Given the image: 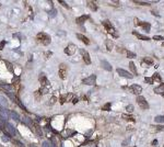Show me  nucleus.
<instances>
[{"label":"nucleus","mask_w":164,"mask_h":147,"mask_svg":"<svg viewBox=\"0 0 164 147\" xmlns=\"http://www.w3.org/2000/svg\"><path fill=\"white\" fill-rule=\"evenodd\" d=\"M36 38H37V41L39 42L41 44L45 45V46L51 44V36L48 35L47 33H45V32L38 33L37 35H36Z\"/></svg>","instance_id":"obj_1"},{"label":"nucleus","mask_w":164,"mask_h":147,"mask_svg":"<svg viewBox=\"0 0 164 147\" xmlns=\"http://www.w3.org/2000/svg\"><path fill=\"white\" fill-rule=\"evenodd\" d=\"M103 25L105 26V29L107 30V32L109 33V34H112L114 37H118V34L116 33V30H115V28L112 25V23H110L108 20H105V21H103Z\"/></svg>","instance_id":"obj_2"},{"label":"nucleus","mask_w":164,"mask_h":147,"mask_svg":"<svg viewBox=\"0 0 164 147\" xmlns=\"http://www.w3.org/2000/svg\"><path fill=\"white\" fill-rule=\"evenodd\" d=\"M137 103H138V106H140L142 110L149 109V104H148V102H147V100L144 99V97H142V96L137 97Z\"/></svg>","instance_id":"obj_3"},{"label":"nucleus","mask_w":164,"mask_h":147,"mask_svg":"<svg viewBox=\"0 0 164 147\" xmlns=\"http://www.w3.org/2000/svg\"><path fill=\"white\" fill-rule=\"evenodd\" d=\"M6 128H7V132L10 136H16V135H19V132L16 131V128L13 126L12 124L10 123H6Z\"/></svg>","instance_id":"obj_4"},{"label":"nucleus","mask_w":164,"mask_h":147,"mask_svg":"<svg viewBox=\"0 0 164 147\" xmlns=\"http://www.w3.org/2000/svg\"><path fill=\"white\" fill-rule=\"evenodd\" d=\"M95 81H96V75H91V76H89L88 78H85V79L82 80V82L84 83V85H88V86H93V85H95Z\"/></svg>","instance_id":"obj_5"},{"label":"nucleus","mask_w":164,"mask_h":147,"mask_svg":"<svg viewBox=\"0 0 164 147\" xmlns=\"http://www.w3.org/2000/svg\"><path fill=\"white\" fill-rule=\"evenodd\" d=\"M0 118H2L4 122L8 121V120L10 118V111L9 110H7V109H4V108H1V106H0Z\"/></svg>","instance_id":"obj_6"},{"label":"nucleus","mask_w":164,"mask_h":147,"mask_svg":"<svg viewBox=\"0 0 164 147\" xmlns=\"http://www.w3.org/2000/svg\"><path fill=\"white\" fill-rule=\"evenodd\" d=\"M117 73H118L119 76L124 77V78H128V79H133V76L129 73V71L125 70V69H121V68H117Z\"/></svg>","instance_id":"obj_7"},{"label":"nucleus","mask_w":164,"mask_h":147,"mask_svg":"<svg viewBox=\"0 0 164 147\" xmlns=\"http://www.w3.org/2000/svg\"><path fill=\"white\" fill-rule=\"evenodd\" d=\"M76 49H77L76 45H74V44H69L66 48H65V49H63V52H65V54L71 56V55H73L74 53H76Z\"/></svg>","instance_id":"obj_8"},{"label":"nucleus","mask_w":164,"mask_h":147,"mask_svg":"<svg viewBox=\"0 0 164 147\" xmlns=\"http://www.w3.org/2000/svg\"><path fill=\"white\" fill-rule=\"evenodd\" d=\"M67 76V67L65 64H60L59 66V77L61 79H66Z\"/></svg>","instance_id":"obj_9"},{"label":"nucleus","mask_w":164,"mask_h":147,"mask_svg":"<svg viewBox=\"0 0 164 147\" xmlns=\"http://www.w3.org/2000/svg\"><path fill=\"white\" fill-rule=\"evenodd\" d=\"M80 53H81L82 57H83V61H85V64L90 65L91 64V58H90V55H89V53L85 49H80Z\"/></svg>","instance_id":"obj_10"},{"label":"nucleus","mask_w":164,"mask_h":147,"mask_svg":"<svg viewBox=\"0 0 164 147\" xmlns=\"http://www.w3.org/2000/svg\"><path fill=\"white\" fill-rule=\"evenodd\" d=\"M22 123L28 127H34V122L32 118H30L28 116H23L22 118Z\"/></svg>","instance_id":"obj_11"},{"label":"nucleus","mask_w":164,"mask_h":147,"mask_svg":"<svg viewBox=\"0 0 164 147\" xmlns=\"http://www.w3.org/2000/svg\"><path fill=\"white\" fill-rule=\"evenodd\" d=\"M39 81H41V83H42V86L43 87L49 86V81H48L47 77H46V75H45L44 73H42L41 75H39Z\"/></svg>","instance_id":"obj_12"},{"label":"nucleus","mask_w":164,"mask_h":147,"mask_svg":"<svg viewBox=\"0 0 164 147\" xmlns=\"http://www.w3.org/2000/svg\"><path fill=\"white\" fill-rule=\"evenodd\" d=\"M129 89L133 91V93H135V94H137V96H139L142 91V88L140 86H138V85H133V86H130Z\"/></svg>","instance_id":"obj_13"},{"label":"nucleus","mask_w":164,"mask_h":147,"mask_svg":"<svg viewBox=\"0 0 164 147\" xmlns=\"http://www.w3.org/2000/svg\"><path fill=\"white\" fill-rule=\"evenodd\" d=\"M77 37L79 38L80 41H82L83 43H85L86 45H89L90 44V41H89V38L86 37V36H84V35H82V34H80V33H77Z\"/></svg>","instance_id":"obj_14"},{"label":"nucleus","mask_w":164,"mask_h":147,"mask_svg":"<svg viewBox=\"0 0 164 147\" xmlns=\"http://www.w3.org/2000/svg\"><path fill=\"white\" fill-rule=\"evenodd\" d=\"M133 35H136L138 38H140V40H143V41H150V37L147 35H142V34H139L137 31H133Z\"/></svg>","instance_id":"obj_15"},{"label":"nucleus","mask_w":164,"mask_h":147,"mask_svg":"<svg viewBox=\"0 0 164 147\" xmlns=\"http://www.w3.org/2000/svg\"><path fill=\"white\" fill-rule=\"evenodd\" d=\"M10 116L12 118V120H14L16 122H19L20 121V115L16 113V111H13V110H11L10 111Z\"/></svg>","instance_id":"obj_16"},{"label":"nucleus","mask_w":164,"mask_h":147,"mask_svg":"<svg viewBox=\"0 0 164 147\" xmlns=\"http://www.w3.org/2000/svg\"><path fill=\"white\" fill-rule=\"evenodd\" d=\"M0 106L7 109V106H8V100L6 99V97H0Z\"/></svg>","instance_id":"obj_17"},{"label":"nucleus","mask_w":164,"mask_h":147,"mask_svg":"<svg viewBox=\"0 0 164 147\" xmlns=\"http://www.w3.org/2000/svg\"><path fill=\"white\" fill-rule=\"evenodd\" d=\"M88 19H89L88 16H79V18H77L76 22L78 23V24H83V23L85 22V20H88Z\"/></svg>","instance_id":"obj_18"},{"label":"nucleus","mask_w":164,"mask_h":147,"mask_svg":"<svg viewBox=\"0 0 164 147\" xmlns=\"http://www.w3.org/2000/svg\"><path fill=\"white\" fill-rule=\"evenodd\" d=\"M34 131H35V133L38 135V137H43V131H42L41 126H38L37 124H35L34 125Z\"/></svg>","instance_id":"obj_19"},{"label":"nucleus","mask_w":164,"mask_h":147,"mask_svg":"<svg viewBox=\"0 0 164 147\" xmlns=\"http://www.w3.org/2000/svg\"><path fill=\"white\" fill-rule=\"evenodd\" d=\"M102 66H103V68H104L105 70L112 71V66H110V64L107 63L106 61H102Z\"/></svg>","instance_id":"obj_20"},{"label":"nucleus","mask_w":164,"mask_h":147,"mask_svg":"<svg viewBox=\"0 0 164 147\" xmlns=\"http://www.w3.org/2000/svg\"><path fill=\"white\" fill-rule=\"evenodd\" d=\"M14 103H16V104H18V106H20V108H21V109L22 110H24V111H27V110H26V108H25V106H24V104H22V102H21V100L19 99V98H18V97H16V100H14Z\"/></svg>","instance_id":"obj_21"},{"label":"nucleus","mask_w":164,"mask_h":147,"mask_svg":"<svg viewBox=\"0 0 164 147\" xmlns=\"http://www.w3.org/2000/svg\"><path fill=\"white\" fill-rule=\"evenodd\" d=\"M105 44H106V48H107V51H112L114 47V43L113 41H110V40H106L105 41Z\"/></svg>","instance_id":"obj_22"},{"label":"nucleus","mask_w":164,"mask_h":147,"mask_svg":"<svg viewBox=\"0 0 164 147\" xmlns=\"http://www.w3.org/2000/svg\"><path fill=\"white\" fill-rule=\"evenodd\" d=\"M139 25H141L142 28H143V30L144 31H147V32H149L150 31V23L148 22H140V24Z\"/></svg>","instance_id":"obj_23"},{"label":"nucleus","mask_w":164,"mask_h":147,"mask_svg":"<svg viewBox=\"0 0 164 147\" xmlns=\"http://www.w3.org/2000/svg\"><path fill=\"white\" fill-rule=\"evenodd\" d=\"M88 4H89V8L93 11H96L98 10V6H96V3L93 2V1H88Z\"/></svg>","instance_id":"obj_24"},{"label":"nucleus","mask_w":164,"mask_h":147,"mask_svg":"<svg viewBox=\"0 0 164 147\" xmlns=\"http://www.w3.org/2000/svg\"><path fill=\"white\" fill-rule=\"evenodd\" d=\"M152 81H156V82H161V77L158 73H155L153 76H152Z\"/></svg>","instance_id":"obj_25"},{"label":"nucleus","mask_w":164,"mask_h":147,"mask_svg":"<svg viewBox=\"0 0 164 147\" xmlns=\"http://www.w3.org/2000/svg\"><path fill=\"white\" fill-rule=\"evenodd\" d=\"M154 121L156 123H164V115H158V116H155Z\"/></svg>","instance_id":"obj_26"},{"label":"nucleus","mask_w":164,"mask_h":147,"mask_svg":"<svg viewBox=\"0 0 164 147\" xmlns=\"http://www.w3.org/2000/svg\"><path fill=\"white\" fill-rule=\"evenodd\" d=\"M154 92H158V93H161V94H163V93H164V85H161L160 87L155 88Z\"/></svg>","instance_id":"obj_27"},{"label":"nucleus","mask_w":164,"mask_h":147,"mask_svg":"<svg viewBox=\"0 0 164 147\" xmlns=\"http://www.w3.org/2000/svg\"><path fill=\"white\" fill-rule=\"evenodd\" d=\"M0 88H2L4 90H8V92H10V90H11V86L6 85V83H0Z\"/></svg>","instance_id":"obj_28"},{"label":"nucleus","mask_w":164,"mask_h":147,"mask_svg":"<svg viewBox=\"0 0 164 147\" xmlns=\"http://www.w3.org/2000/svg\"><path fill=\"white\" fill-rule=\"evenodd\" d=\"M121 118H126L127 121H131V122H135V118L133 116H130V115H126V114H123L121 115Z\"/></svg>","instance_id":"obj_29"},{"label":"nucleus","mask_w":164,"mask_h":147,"mask_svg":"<svg viewBox=\"0 0 164 147\" xmlns=\"http://www.w3.org/2000/svg\"><path fill=\"white\" fill-rule=\"evenodd\" d=\"M129 67H130V69L133 71V74H135V75H137V70H136V67H135L133 61H130V63H129Z\"/></svg>","instance_id":"obj_30"},{"label":"nucleus","mask_w":164,"mask_h":147,"mask_svg":"<svg viewBox=\"0 0 164 147\" xmlns=\"http://www.w3.org/2000/svg\"><path fill=\"white\" fill-rule=\"evenodd\" d=\"M126 111L128 112V113H133V104H128V106H126Z\"/></svg>","instance_id":"obj_31"},{"label":"nucleus","mask_w":164,"mask_h":147,"mask_svg":"<svg viewBox=\"0 0 164 147\" xmlns=\"http://www.w3.org/2000/svg\"><path fill=\"white\" fill-rule=\"evenodd\" d=\"M110 106H112V103L107 102L104 106H103V111H109V110H110Z\"/></svg>","instance_id":"obj_32"},{"label":"nucleus","mask_w":164,"mask_h":147,"mask_svg":"<svg viewBox=\"0 0 164 147\" xmlns=\"http://www.w3.org/2000/svg\"><path fill=\"white\" fill-rule=\"evenodd\" d=\"M4 63H6V65H7V67H8V70H9L10 73H12V74H13V68H12V65L10 64L9 61H4Z\"/></svg>","instance_id":"obj_33"},{"label":"nucleus","mask_w":164,"mask_h":147,"mask_svg":"<svg viewBox=\"0 0 164 147\" xmlns=\"http://www.w3.org/2000/svg\"><path fill=\"white\" fill-rule=\"evenodd\" d=\"M143 61H144V63H147L148 65H151L152 63H153V61H152L150 57H144V58H143Z\"/></svg>","instance_id":"obj_34"},{"label":"nucleus","mask_w":164,"mask_h":147,"mask_svg":"<svg viewBox=\"0 0 164 147\" xmlns=\"http://www.w3.org/2000/svg\"><path fill=\"white\" fill-rule=\"evenodd\" d=\"M4 127H6V122L0 118V128H1V130H4Z\"/></svg>","instance_id":"obj_35"},{"label":"nucleus","mask_w":164,"mask_h":147,"mask_svg":"<svg viewBox=\"0 0 164 147\" xmlns=\"http://www.w3.org/2000/svg\"><path fill=\"white\" fill-rule=\"evenodd\" d=\"M153 40H156V41H164V37L161 35H154L153 36Z\"/></svg>","instance_id":"obj_36"},{"label":"nucleus","mask_w":164,"mask_h":147,"mask_svg":"<svg viewBox=\"0 0 164 147\" xmlns=\"http://www.w3.org/2000/svg\"><path fill=\"white\" fill-rule=\"evenodd\" d=\"M66 133H67V135H68V137L72 136L73 134H76V132L74 131H70V130H66Z\"/></svg>","instance_id":"obj_37"},{"label":"nucleus","mask_w":164,"mask_h":147,"mask_svg":"<svg viewBox=\"0 0 164 147\" xmlns=\"http://www.w3.org/2000/svg\"><path fill=\"white\" fill-rule=\"evenodd\" d=\"M127 56H128L129 58H135L136 57V54L133 53V52H127Z\"/></svg>","instance_id":"obj_38"},{"label":"nucleus","mask_w":164,"mask_h":147,"mask_svg":"<svg viewBox=\"0 0 164 147\" xmlns=\"http://www.w3.org/2000/svg\"><path fill=\"white\" fill-rule=\"evenodd\" d=\"M1 138H2L3 142H9L10 141V136H8V135H4V134L1 136Z\"/></svg>","instance_id":"obj_39"},{"label":"nucleus","mask_w":164,"mask_h":147,"mask_svg":"<svg viewBox=\"0 0 164 147\" xmlns=\"http://www.w3.org/2000/svg\"><path fill=\"white\" fill-rule=\"evenodd\" d=\"M163 130H164V125H159V126L155 127V132H161Z\"/></svg>","instance_id":"obj_40"},{"label":"nucleus","mask_w":164,"mask_h":147,"mask_svg":"<svg viewBox=\"0 0 164 147\" xmlns=\"http://www.w3.org/2000/svg\"><path fill=\"white\" fill-rule=\"evenodd\" d=\"M6 44H7V42H6V41H1V42H0V51H2L3 48H4Z\"/></svg>","instance_id":"obj_41"},{"label":"nucleus","mask_w":164,"mask_h":147,"mask_svg":"<svg viewBox=\"0 0 164 147\" xmlns=\"http://www.w3.org/2000/svg\"><path fill=\"white\" fill-rule=\"evenodd\" d=\"M51 143H49L47 141L43 142V147H51Z\"/></svg>","instance_id":"obj_42"},{"label":"nucleus","mask_w":164,"mask_h":147,"mask_svg":"<svg viewBox=\"0 0 164 147\" xmlns=\"http://www.w3.org/2000/svg\"><path fill=\"white\" fill-rule=\"evenodd\" d=\"M56 13H57V11H56V10H53V11H51H51H49V16H51V18H54V16H56Z\"/></svg>","instance_id":"obj_43"},{"label":"nucleus","mask_w":164,"mask_h":147,"mask_svg":"<svg viewBox=\"0 0 164 147\" xmlns=\"http://www.w3.org/2000/svg\"><path fill=\"white\" fill-rule=\"evenodd\" d=\"M144 81L148 83H152V78H149V77H145L144 78Z\"/></svg>","instance_id":"obj_44"},{"label":"nucleus","mask_w":164,"mask_h":147,"mask_svg":"<svg viewBox=\"0 0 164 147\" xmlns=\"http://www.w3.org/2000/svg\"><path fill=\"white\" fill-rule=\"evenodd\" d=\"M59 2L61 3V4H63V7H65V8H69V6H68V4H67V3L65 2V1H62V0H60Z\"/></svg>","instance_id":"obj_45"},{"label":"nucleus","mask_w":164,"mask_h":147,"mask_svg":"<svg viewBox=\"0 0 164 147\" xmlns=\"http://www.w3.org/2000/svg\"><path fill=\"white\" fill-rule=\"evenodd\" d=\"M129 142H130V138H127L126 141H125V142H124V143H123V145H124V146H126V145L128 144V143H129Z\"/></svg>","instance_id":"obj_46"},{"label":"nucleus","mask_w":164,"mask_h":147,"mask_svg":"<svg viewBox=\"0 0 164 147\" xmlns=\"http://www.w3.org/2000/svg\"><path fill=\"white\" fill-rule=\"evenodd\" d=\"M16 144L19 145V147H24V145H23L21 142H19V141H16Z\"/></svg>","instance_id":"obj_47"},{"label":"nucleus","mask_w":164,"mask_h":147,"mask_svg":"<svg viewBox=\"0 0 164 147\" xmlns=\"http://www.w3.org/2000/svg\"><path fill=\"white\" fill-rule=\"evenodd\" d=\"M78 101H79V99H78V98H73V99H72V103H73V104H76Z\"/></svg>","instance_id":"obj_48"},{"label":"nucleus","mask_w":164,"mask_h":147,"mask_svg":"<svg viewBox=\"0 0 164 147\" xmlns=\"http://www.w3.org/2000/svg\"><path fill=\"white\" fill-rule=\"evenodd\" d=\"M138 3H140V4H144V6H149L148 2H143V1H138Z\"/></svg>","instance_id":"obj_49"},{"label":"nucleus","mask_w":164,"mask_h":147,"mask_svg":"<svg viewBox=\"0 0 164 147\" xmlns=\"http://www.w3.org/2000/svg\"><path fill=\"white\" fill-rule=\"evenodd\" d=\"M152 144H153V145H156V144H158V141H156V139H154V141L152 142Z\"/></svg>","instance_id":"obj_50"},{"label":"nucleus","mask_w":164,"mask_h":147,"mask_svg":"<svg viewBox=\"0 0 164 147\" xmlns=\"http://www.w3.org/2000/svg\"><path fill=\"white\" fill-rule=\"evenodd\" d=\"M30 147H37V146H36V145H33V144H31V145H30Z\"/></svg>","instance_id":"obj_51"},{"label":"nucleus","mask_w":164,"mask_h":147,"mask_svg":"<svg viewBox=\"0 0 164 147\" xmlns=\"http://www.w3.org/2000/svg\"><path fill=\"white\" fill-rule=\"evenodd\" d=\"M161 96H162V97H164V93H163V94H161Z\"/></svg>","instance_id":"obj_52"},{"label":"nucleus","mask_w":164,"mask_h":147,"mask_svg":"<svg viewBox=\"0 0 164 147\" xmlns=\"http://www.w3.org/2000/svg\"><path fill=\"white\" fill-rule=\"evenodd\" d=\"M162 45H163V46H164V42H163V43H162Z\"/></svg>","instance_id":"obj_53"},{"label":"nucleus","mask_w":164,"mask_h":147,"mask_svg":"<svg viewBox=\"0 0 164 147\" xmlns=\"http://www.w3.org/2000/svg\"><path fill=\"white\" fill-rule=\"evenodd\" d=\"M0 147H3V146H2V145H0Z\"/></svg>","instance_id":"obj_54"},{"label":"nucleus","mask_w":164,"mask_h":147,"mask_svg":"<svg viewBox=\"0 0 164 147\" xmlns=\"http://www.w3.org/2000/svg\"><path fill=\"white\" fill-rule=\"evenodd\" d=\"M133 147H136V146H133Z\"/></svg>","instance_id":"obj_55"}]
</instances>
